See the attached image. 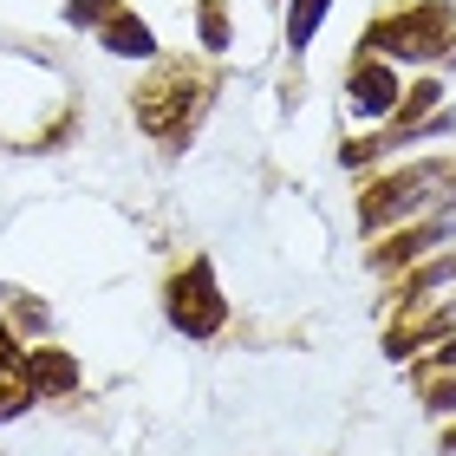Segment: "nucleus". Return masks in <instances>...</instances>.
<instances>
[{
  "instance_id": "obj_1",
  "label": "nucleus",
  "mask_w": 456,
  "mask_h": 456,
  "mask_svg": "<svg viewBox=\"0 0 456 456\" xmlns=\"http://www.w3.org/2000/svg\"><path fill=\"white\" fill-rule=\"evenodd\" d=\"M209 98H216V72L209 66H196V59H163V66L131 92V118H137L143 137L163 143V151H183L190 131L202 124V111H209Z\"/></svg>"
},
{
  "instance_id": "obj_2",
  "label": "nucleus",
  "mask_w": 456,
  "mask_h": 456,
  "mask_svg": "<svg viewBox=\"0 0 456 456\" xmlns=\"http://www.w3.org/2000/svg\"><path fill=\"white\" fill-rule=\"evenodd\" d=\"M365 53L379 59H418V66H437V59L456 53V7L450 0H411L398 13H379L365 27Z\"/></svg>"
},
{
  "instance_id": "obj_3",
  "label": "nucleus",
  "mask_w": 456,
  "mask_h": 456,
  "mask_svg": "<svg viewBox=\"0 0 456 456\" xmlns=\"http://www.w3.org/2000/svg\"><path fill=\"white\" fill-rule=\"evenodd\" d=\"M450 176H456L450 163H404V170L371 176L365 190H359V222H365V228H391L398 216L424 209V202L437 196V183H450Z\"/></svg>"
},
{
  "instance_id": "obj_4",
  "label": "nucleus",
  "mask_w": 456,
  "mask_h": 456,
  "mask_svg": "<svg viewBox=\"0 0 456 456\" xmlns=\"http://www.w3.org/2000/svg\"><path fill=\"white\" fill-rule=\"evenodd\" d=\"M163 314H170V326H176L183 339H216L222 320H228V300H222V287H216V267L209 261L176 267L170 287H163Z\"/></svg>"
},
{
  "instance_id": "obj_5",
  "label": "nucleus",
  "mask_w": 456,
  "mask_h": 456,
  "mask_svg": "<svg viewBox=\"0 0 456 456\" xmlns=\"http://www.w3.org/2000/svg\"><path fill=\"white\" fill-rule=\"evenodd\" d=\"M398 66H391V59H379V53H365L359 66L346 72V105L359 111V118H379V111H391L398 105Z\"/></svg>"
},
{
  "instance_id": "obj_6",
  "label": "nucleus",
  "mask_w": 456,
  "mask_h": 456,
  "mask_svg": "<svg viewBox=\"0 0 456 456\" xmlns=\"http://www.w3.org/2000/svg\"><path fill=\"white\" fill-rule=\"evenodd\" d=\"M39 398V385H33V359H27V346H13V333L0 326V424L20 418Z\"/></svg>"
},
{
  "instance_id": "obj_7",
  "label": "nucleus",
  "mask_w": 456,
  "mask_h": 456,
  "mask_svg": "<svg viewBox=\"0 0 456 456\" xmlns=\"http://www.w3.org/2000/svg\"><path fill=\"white\" fill-rule=\"evenodd\" d=\"M98 39H105V53H124V59H151L157 53V33L143 27L137 13H124V7H111L98 20Z\"/></svg>"
},
{
  "instance_id": "obj_8",
  "label": "nucleus",
  "mask_w": 456,
  "mask_h": 456,
  "mask_svg": "<svg viewBox=\"0 0 456 456\" xmlns=\"http://www.w3.org/2000/svg\"><path fill=\"white\" fill-rule=\"evenodd\" d=\"M27 359H33V385H39V391H72V385H78V365L66 359V352L27 346Z\"/></svg>"
},
{
  "instance_id": "obj_9",
  "label": "nucleus",
  "mask_w": 456,
  "mask_h": 456,
  "mask_svg": "<svg viewBox=\"0 0 456 456\" xmlns=\"http://www.w3.org/2000/svg\"><path fill=\"white\" fill-rule=\"evenodd\" d=\"M326 7H333V0H287V46H294V53L314 46V33H320Z\"/></svg>"
},
{
  "instance_id": "obj_10",
  "label": "nucleus",
  "mask_w": 456,
  "mask_h": 456,
  "mask_svg": "<svg viewBox=\"0 0 456 456\" xmlns=\"http://www.w3.org/2000/svg\"><path fill=\"white\" fill-rule=\"evenodd\" d=\"M196 27H202V46H209V53L228 46V7H222V0H196Z\"/></svg>"
},
{
  "instance_id": "obj_11",
  "label": "nucleus",
  "mask_w": 456,
  "mask_h": 456,
  "mask_svg": "<svg viewBox=\"0 0 456 456\" xmlns=\"http://www.w3.org/2000/svg\"><path fill=\"white\" fill-rule=\"evenodd\" d=\"M111 7H118V0H66V20H72V27H98Z\"/></svg>"
},
{
  "instance_id": "obj_12",
  "label": "nucleus",
  "mask_w": 456,
  "mask_h": 456,
  "mask_svg": "<svg viewBox=\"0 0 456 456\" xmlns=\"http://www.w3.org/2000/svg\"><path fill=\"white\" fill-rule=\"evenodd\" d=\"M444 456H456V430H444Z\"/></svg>"
}]
</instances>
